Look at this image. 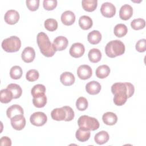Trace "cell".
I'll return each mask as SVG.
<instances>
[{
	"label": "cell",
	"mask_w": 146,
	"mask_h": 146,
	"mask_svg": "<svg viewBox=\"0 0 146 146\" xmlns=\"http://www.w3.org/2000/svg\"><path fill=\"white\" fill-rule=\"evenodd\" d=\"M125 52V46L120 40L109 42L105 47L106 55L111 58L123 55Z\"/></svg>",
	"instance_id": "3"
},
{
	"label": "cell",
	"mask_w": 146,
	"mask_h": 146,
	"mask_svg": "<svg viewBox=\"0 0 146 146\" xmlns=\"http://www.w3.org/2000/svg\"><path fill=\"white\" fill-rule=\"evenodd\" d=\"M13 99L12 92L8 88L2 89L0 92V100L2 103H8Z\"/></svg>",
	"instance_id": "28"
},
{
	"label": "cell",
	"mask_w": 146,
	"mask_h": 146,
	"mask_svg": "<svg viewBox=\"0 0 146 146\" xmlns=\"http://www.w3.org/2000/svg\"><path fill=\"white\" fill-rule=\"evenodd\" d=\"M88 103L87 99L83 96L79 97L76 102V107L77 109L81 111L86 110L88 107Z\"/></svg>",
	"instance_id": "36"
},
{
	"label": "cell",
	"mask_w": 146,
	"mask_h": 146,
	"mask_svg": "<svg viewBox=\"0 0 146 146\" xmlns=\"http://www.w3.org/2000/svg\"><path fill=\"white\" fill-rule=\"evenodd\" d=\"M61 21L64 25H72L75 21V15L71 11H66L61 15Z\"/></svg>",
	"instance_id": "16"
},
{
	"label": "cell",
	"mask_w": 146,
	"mask_h": 146,
	"mask_svg": "<svg viewBox=\"0 0 146 146\" xmlns=\"http://www.w3.org/2000/svg\"><path fill=\"white\" fill-rule=\"evenodd\" d=\"M33 103L35 107L37 108H42L47 103V97L44 94L39 95L33 99Z\"/></svg>",
	"instance_id": "29"
},
{
	"label": "cell",
	"mask_w": 146,
	"mask_h": 146,
	"mask_svg": "<svg viewBox=\"0 0 146 146\" xmlns=\"http://www.w3.org/2000/svg\"><path fill=\"white\" fill-rule=\"evenodd\" d=\"M0 145L1 146H11V140L7 136H3L0 139Z\"/></svg>",
	"instance_id": "42"
},
{
	"label": "cell",
	"mask_w": 146,
	"mask_h": 146,
	"mask_svg": "<svg viewBox=\"0 0 146 146\" xmlns=\"http://www.w3.org/2000/svg\"><path fill=\"white\" fill-rule=\"evenodd\" d=\"M51 116L53 120L56 121L65 120L67 117V111L63 107L54 109L51 112Z\"/></svg>",
	"instance_id": "13"
},
{
	"label": "cell",
	"mask_w": 146,
	"mask_h": 146,
	"mask_svg": "<svg viewBox=\"0 0 146 146\" xmlns=\"http://www.w3.org/2000/svg\"><path fill=\"white\" fill-rule=\"evenodd\" d=\"M43 6L44 9L47 10H52L57 6V1L56 0H44Z\"/></svg>",
	"instance_id": "38"
},
{
	"label": "cell",
	"mask_w": 146,
	"mask_h": 146,
	"mask_svg": "<svg viewBox=\"0 0 146 146\" xmlns=\"http://www.w3.org/2000/svg\"><path fill=\"white\" fill-rule=\"evenodd\" d=\"M22 69L19 66L12 67L10 71V76L13 79H19L22 75Z\"/></svg>",
	"instance_id": "32"
},
{
	"label": "cell",
	"mask_w": 146,
	"mask_h": 146,
	"mask_svg": "<svg viewBox=\"0 0 146 146\" xmlns=\"http://www.w3.org/2000/svg\"><path fill=\"white\" fill-rule=\"evenodd\" d=\"M110 73V68L107 65H101L99 66L95 71V74L98 78L104 79L107 77Z\"/></svg>",
	"instance_id": "25"
},
{
	"label": "cell",
	"mask_w": 146,
	"mask_h": 146,
	"mask_svg": "<svg viewBox=\"0 0 146 146\" xmlns=\"http://www.w3.org/2000/svg\"><path fill=\"white\" fill-rule=\"evenodd\" d=\"M87 39L91 44H97L102 39V34L98 30H93L88 33L87 35Z\"/></svg>",
	"instance_id": "24"
},
{
	"label": "cell",
	"mask_w": 146,
	"mask_h": 146,
	"mask_svg": "<svg viewBox=\"0 0 146 146\" xmlns=\"http://www.w3.org/2000/svg\"><path fill=\"white\" fill-rule=\"evenodd\" d=\"M133 15V9L131 6L128 4L123 5L119 11V17L123 20L129 19Z\"/></svg>",
	"instance_id": "15"
},
{
	"label": "cell",
	"mask_w": 146,
	"mask_h": 146,
	"mask_svg": "<svg viewBox=\"0 0 146 146\" xmlns=\"http://www.w3.org/2000/svg\"><path fill=\"white\" fill-rule=\"evenodd\" d=\"M145 26V21L142 18H137L133 19L131 23V27L135 30H138L143 29Z\"/></svg>",
	"instance_id": "35"
},
{
	"label": "cell",
	"mask_w": 146,
	"mask_h": 146,
	"mask_svg": "<svg viewBox=\"0 0 146 146\" xmlns=\"http://www.w3.org/2000/svg\"><path fill=\"white\" fill-rule=\"evenodd\" d=\"M10 120L11 126L15 130H22L26 125V119L23 115H15L10 119Z\"/></svg>",
	"instance_id": "8"
},
{
	"label": "cell",
	"mask_w": 146,
	"mask_h": 146,
	"mask_svg": "<svg viewBox=\"0 0 146 146\" xmlns=\"http://www.w3.org/2000/svg\"><path fill=\"white\" fill-rule=\"evenodd\" d=\"M111 92L114 95L113 99L115 105L121 106L131 97L135 92V88L132 84L127 83H115L111 86Z\"/></svg>",
	"instance_id": "1"
},
{
	"label": "cell",
	"mask_w": 146,
	"mask_h": 146,
	"mask_svg": "<svg viewBox=\"0 0 146 146\" xmlns=\"http://www.w3.org/2000/svg\"><path fill=\"white\" fill-rule=\"evenodd\" d=\"M92 20L88 16H81L79 19V25L83 30H87L90 29L92 26Z\"/></svg>",
	"instance_id": "21"
},
{
	"label": "cell",
	"mask_w": 146,
	"mask_h": 146,
	"mask_svg": "<svg viewBox=\"0 0 146 146\" xmlns=\"http://www.w3.org/2000/svg\"><path fill=\"white\" fill-rule=\"evenodd\" d=\"M60 82L66 86L72 85L75 80L74 75L70 72H64L60 76Z\"/></svg>",
	"instance_id": "18"
},
{
	"label": "cell",
	"mask_w": 146,
	"mask_h": 146,
	"mask_svg": "<svg viewBox=\"0 0 146 146\" xmlns=\"http://www.w3.org/2000/svg\"><path fill=\"white\" fill-rule=\"evenodd\" d=\"M82 5L83 9L88 12L94 11L97 7V0H83Z\"/></svg>",
	"instance_id": "27"
},
{
	"label": "cell",
	"mask_w": 146,
	"mask_h": 146,
	"mask_svg": "<svg viewBox=\"0 0 146 146\" xmlns=\"http://www.w3.org/2000/svg\"><path fill=\"white\" fill-rule=\"evenodd\" d=\"M136 50L140 52H144L146 50V40L141 39L138 40L136 44Z\"/></svg>",
	"instance_id": "40"
},
{
	"label": "cell",
	"mask_w": 146,
	"mask_h": 146,
	"mask_svg": "<svg viewBox=\"0 0 146 146\" xmlns=\"http://www.w3.org/2000/svg\"><path fill=\"white\" fill-rule=\"evenodd\" d=\"M88 56L92 63H98L102 58V53L98 48H92L88 52Z\"/></svg>",
	"instance_id": "26"
},
{
	"label": "cell",
	"mask_w": 146,
	"mask_h": 146,
	"mask_svg": "<svg viewBox=\"0 0 146 146\" xmlns=\"http://www.w3.org/2000/svg\"><path fill=\"white\" fill-rule=\"evenodd\" d=\"M24 112L22 107L18 104H14L9 107L6 111L7 116L9 119H11L17 115H23Z\"/></svg>",
	"instance_id": "19"
},
{
	"label": "cell",
	"mask_w": 146,
	"mask_h": 146,
	"mask_svg": "<svg viewBox=\"0 0 146 146\" xmlns=\"http://www.w3.org/2000/svg\"><path fill=\"white\" fill-rule=\"evenodd\" d=\"M46 87L44 85L41 84H38L35 85L31 90V94L33 97H35L39 95L45 94Z\"/></svg>",
	"instance_id": "34"
},
{
	"label": "cell",
	"mask_w": 146,
	"mask_h": 146,
	"mask_svg": "<svg viewBox=\"0 0 146 146\" xmlns=\"http://www.w3.org/2000/svg\"><path fill=\"white\" fill-rule=\"evenodd\" d=\"M47 120L46 115L42 112H36L33 113L30 117L31 123L35 126L40 127L43 125Z\"/></svg>",
	"instance_id": "6"
},
{
	"label": "cell",
	"mask_w": 146,
	"mask_h": 146,
	"mask_svg": "<svg viewBox=\"0 0 146 146\" xmlns=\"http://www.w3.org/2000/svg\"><path fill=\"white\" fill-rule=\"evenodd\" d=\"M66 111H67V117L64 121H71L74 118V112L71 107L69 106H64Z\"/></svg>",
	"instance_id": "41"
},
{
	"label": "cell",
	"mask_w": 146,
	"mask_h": 146,
	"mask_svg": "<svg viewBox=\"0 0 146 146\" xmlns=\"http://www.w3.org/2000/svg\"><path fill=\"white\" fill-rule=\"evenodd\" d=\"M4 19L6 23L14 25L18 22L19 19V14L16 10H9L5 13Z\"/></svg>",
	"instance_id": "11"
},
{
	"label": "cell",
	"mask_w": 146,
	"mask_h": 146,
	"mask_svg": "<svg viewBox=\"0 0 146 146\" xmlns=\"http://www.w3.org/2000/svg\"><path fill=\"white\" fill-rule=\"evenodd\" d=\"M35 57V52L34 49L31 47H26L21 54L22 59L26 63L32 62Z\"/></svg>",
	"instance_id": "14"
},
{
	"label": "cell",
	"mask_w": 146,
	"mask_h": 146,
	"mask_svg": "<svg viewBox=\"0 0 146 146\" xmlns=\"http://www.w3.org/2000/svg\"><path fill=\"white\" fill-rule=\"evenodd\" d=\"M39 76V74L36 70L31 69L29 70L26 75V79L29 82H34L36 80Z\"/></svg>",
	"instance_id": "37"
},
{
	"label": "cell",
	"mask_w": 146,
	"mask_h": 146,
	"mask_svg": "<svg viewBox=\"0 0 146 146\" xmlns=\"http://www.w3.org/2000/svg\"><path fill=\"white\" fill-rule=\"evenodd\" d=\"M7 88L10 90L13 95V99H18L20 98L22 94V90L20 86L15 83L9 84L7 86Z\"/></svg>",
	"instance_id": "31"
},
{
	"label": "cell",
	"mask_w": 146,
	"mask_h": 146,
	"mask_svg": "<svg viewBox=\"0 0 146 146\" xmlns=\"http://www.w3.org/2000/svg\"><path fill=\"white\" fill-rule=\"evenodd\" d=\"M2 48L7 52L18 51L21 47V41L16 36H11L5 39L2 42Z\"/></svg>",
	"instance_id": "5"
},
{
	"label": "cell",
	"mask_w": 146,
	"mask_h": 146,
	"mask_svg": "<svg viewBox=\"0 0 146 146\" xmlns=\"http://www.w3.org/2000/svg\"><path fill=\"white\" fill-rule=\"evenodd\" d=\"M44 27L48 31H54L58 28L57 21L52 18H48L44 21Z\"/></svg>",
	"instance_id": "33"
},
{
	"label": "cell",
	"mask_w": 146,
	"mask_h": 146,
	"mask_svg": "<svg viewBox=\"0 0 146 146\" xmlns=\"http://www.w3.org/2000/svg\"><path fill=\"white\" fill-rule=\"evenodd\" d=\"M68 39L63 36H59L54 39L52 45L55 51H63L66 49L68 46Z\"/></svg>",
	"instance_id": "12"
},
{
	"label": "cell",
	"mask_w": 146,
	"mask_h": 146,
	"mask_svg": "<svg viewBox=\"0 0 146 146\" xmlns=\"http://www.w3.org/2000/svg\"><path fill=\"white\" fill-rule=\"evenodd\" d=\"M101 90L100 84L96 81H91L86 85V90L90 95H94L99 93Z\"/></svg>",
	"instance_id": "17"
},
{
	"label": "cell",
	"mask_w": 146,
	"mask_h": 146,
	"mask_svg": "<svg viewBox=\"0 0 146 146\" xmlns=\"http://www.w3.org/2000/svg\"><path fill=\"white\" fill-rule=\"evenodd\" d=\"M85 48L83 44L80 43H74L70 48V54L71 56L77 58L81 57L84 53Z\"/></svg>",
	"instance_id": "10"
},
{
	"label": "cell",
	"mask_w": 146,
	"mask_h": 146,
	"mask_svg": "<svg viewBox=\"0 0 146 146\" xmlns=\"http://www.w3.org/2000/svg\"><path fill=\"white\" fill-rule=\"evenodd\" d=\"M100 12L104 17L111 18L113 17L116 13V7L110 2H104L102 5Z\"/></svg>",
	"instance_id": "7"
},
{
	"label": "cell",
	"mask_w": 146,
	"mask_h": 146,
	"mask_svg": "<svg viewBox=\"0 0 146 146\" xmlns=\"http://www.w3.org/2000/svg\"><path fill=\"white\" fill-rule=\"evenodd\" d=\"M110 136L107 132L102 131L97 133L94 137V140L96 143L99 145H102L106 143L109 140Z\"/></svg>",
	"instance_id": "23"
},
{
	"label": "cell",
	"mask_w": 146,
	"mask_h": 146,
	"mask_svg": "<svg viewBox=\"0 0 146 146\" xmlns=\"http://www.w3.org/2000/svg\"><path fill=\"white\" fill-rule=\"evenodd\" d=\"M102 120L104 124L108 125H112L116 123L117 117L115 113L112 112H107L103 114Z\"/></svg>",
	"instance_id": "20"
},
{
	"label": "cell",
	"mask_w": 146,
	"mask_h": 146,
	"mask_svg": "<svg viewBox=\"0 0 146 146\" xmlns=\"http://www.w3.org/2000/svg\"><path fill=\"white\" fill-rule=\"evenodd\" d=\"M91 135L90 131L86 130L83 128H79L75 133L76 139L80 142H84L90 139Z\"/></svg>",
	"instance_id": "22"
},
{
	"label": "cell",
	"mask_w": 146,
	"mask_h": 146,
	"mask_svg": "<svg viewBox=\"0 0 146 146\" xmlns=\"http://www.w3.org/2000/svg\"><path fill=\"white\" fill-rule=\"evenodd\" d=\"M79 128L88 131H95L99 128V123L95 117L87 115H82L78 120Z\"/></svg>",
	"instance_id": "4"
},
{
	"label": "cell",
	"mask_w": 146,
	"mask_h": 146,
	"mask_svg": "<svg viewBox=\"0 0 146 146\" xmlns=\"http://www.w3.org/2000/svg\"><path fill=\"white\" fill-rule=\"evenodd\" d=\"M113 31L114 34L117 37L121 38L127 34L128 32V29L127 26L124 24L119 23L115 26Z\"/></svg>",
	"instance_id": "30"
},
{
	"label": "cell",
	"mask_w": 146,
	"mask_h": 146,
	"mask_svg": "<svg viewBox=\"0 0 146 146\" xmlns=\"http://www.w3.org/2000/svg\"><path fill=\"white\" fill-rule=\"evenodd\" d=\"M36 40L40 51L44 56L46 57L54 56L56 51L46 34L43 32L38 33Z\"/></svg>",
	"instance_id": "2"
},
{
	"label": "cell",
	"mask_w": 146,
	"mask_h": 146,
	"mask_svg": "<svg viewBox=\"0 0 146 146\" xmlns=\"http://www.w3.org/2000/svg\"><path fill=\"white\" fill-rule=\"evenodd\" d=\"M92 74V71L90 66L87 64L80 66L77 69V75L78 77L82 80L89 79Z\"/></svg>",
	"instance_id": "9"
},
{
	"label": "cell",
	"mask_w": 146,
	"mask_h": 146,
	"mask_svg": "<svg viewBox=\"0 0 146 146\" xmlns=\"http://www.w3.org/2000/svg\"><path fill=\"white\" fill-rule=\"evenodd\" d=\"M26 3L27 8L32 11H36L39 6V0H27Z\"/></svg>",
	"instance_id": "39"
}]
</instances>
